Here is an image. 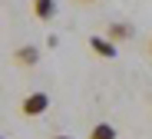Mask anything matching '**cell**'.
I'll list each match as a JSON object with an SVG mask.
<instances>
[{
    "mask_svg": "<svg viewBox=\"0 0 152 139\" xmlns=\"http://www.w3.org/2000/svg\"><path fill=\"white\" fill-rule=\"evenodd\" d=\"M149 57H152V37H149Z\"/></svg>",
    "mask_w": 152,
    "mask_h": 139,
    "instance_id": "cell-7",
    "label": "cell"
},
{
    "mask_svg": "<svg viewBox=\"0 0 152 139\" xmlns=\"http://www.w3.org/2000/svg\"><path fill=\"white\" fill-rule=\"evenodd\" d=\"M86 139H119V129L113 123H93V129H89Z\"/></svg>",
    "mask_w": 152,
    "mask_h": 139,
    "instance_id": "cell-5",
    "label": "cell"
},
{
    "mask_svg": "<svg viewBox=\"0 0 152 139\" xmlns=\"http://www.w3.org/2000/svg\"><path fill=\"white\" fill-rule=\"evenodd\" d=\"M33 17L37 20H53L56 17V0H33Z\"/></svg>",
    "mask_w": 152,
    "mask_h": 139,
    "instance_id": "cell-4",
    "label": "cell"
},
{
    "mask_svg": "<svg viewBox=\"0 0 152 139\" xmlns=\"http://www.w3.org/2000/svg\"><path fill=\"white\" fill-rule=\"evenodd\" d=\"M53 139H73V136H53Z\"/></svg>",
    "mask_w": 152,
    "mask_h": 139,
    "instance_id": "cell-8",
    "label": "cell"
},
{
    "mask_svg": "<svg viewBox=\"0 0 152 139\" xmlns=\"http://www.w3.org/2000/svg\"><path fill=\"white\" fill-rule=\"evenodd\" d=\"M89 50L96 57H103V60H116L119 57V43L109 40V37H89Z\"/></svg>",
    "mask_w": 152,
    "mask_h": 139,
    "instance_id": "cell-3",
    "label": "cell"
},
{
    "mask_svg": "<svg viewBox=\"0 0 152 139\" xmlns=\"http://www.w3.org/2000/svg\"><path fill=\"white\" fill-rule=\"evenodd\" d=\"M13 66H20V70H33L37 63H40V46H33V43H23V46H17L13 50Z\"/></svg>",
    "mask_w": 152,
    "mask_h": 139,
    "instance_id": "cell-2",
    "label": "cell"
},
{
    "mask_svg": "<svg viewBox=\"0 0 152 139\" xmlns=\"http://www.w3.org/2000/svg\"><path fill=\"white\" fill-rule=\"evenodd\" d=\"M106 37H109V40H116V43H122V40H129V37H132V23H109V30H106Z\"/></svg>",
    "mask_w": 152,
    "mask_h": 139,
    "instance_id": "cell-6",
    "label": "cell"
},
{
    "mask_svg": "<svg viewBox=\"0 0 152 139\" xmlns=\"http://www.w3.org/2000/svg\"><path fill=\"white\" fill-rule=\"evenodd\" d=\"M80 4H96V0H80Z\"/></svg>",
    "mask_w": 152,
    "mask_h": 139,
    "instance_id": "cell-9",
    "label": "cell"
},
{
    "mask_svg": "<svg viewBox=\"0 0 152 139\" xmlns=\"http://www.w3.org/2000/svg\"><path fill=\"white\" fill-rule=\"evenodd\" d=\"M46 109H50V96H46L43 90H37V93H30V96H23V103H20V113L27 116V119L43 116Z\"/></svg>",
    "mask_w": 152,
    "mask_h": 139,
    "instance_id": "cell-1",
    "label": "cell"
}]
</instances>
